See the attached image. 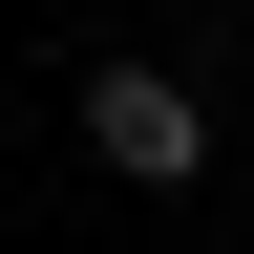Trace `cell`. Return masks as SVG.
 Wrapping results in <instances>:
<instances>
[{"instance_id": "obj_1", "label": "cell", "mask_w": 254, "mask_h": 254, "mask_svg": "<svg viewBox=\"0 0 254 254\" xmlns=\"http://www.w3.org/2000/svg\"><path fill=\"white\" fill-rule=\"evenodd\" d=\"M85 148H106L127 190H190V148H212V106H190L170 64H85Z\"/></svg>"}]
</instances>
